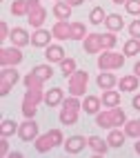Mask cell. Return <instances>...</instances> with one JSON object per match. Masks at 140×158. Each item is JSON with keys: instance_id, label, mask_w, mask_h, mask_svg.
<instances>
[{"instance_id": "31", "label": "cell", "mask_w": 140, "mask_h": 158, "mask_svg": "<svg viewBox=\"0 0 140 158\" xmlns=\"http://www.w3.org/2000/svg\"><path fill=\"white\" fill-rule=\"evenodd\" d=\"M125 134L129 136V138H140V118L127 120L125 123Z\"/></svg>"}, {"instance_id": "7", "label": "cell", "mask_w": 140, "mask_h": 158, "mask_svg": "<svg viewBox=\"0 0 140 158\" xmlns=\"http://www.w3.org/2000/svg\"><path fill=\"white\" fill-rule=\"evenodd\" d=\"M18 80H20V73L16 71V67H2V71H0V96H7L16 87Z\"/></svg>"}, {"instance_id": "19", "label": "cell", "mask_w": 140, "mask_h": 158, "mask_svg": "<svg viewBox=\"0 0 140 158\" xmlns=\"http://www.w3.org/2000/svg\"><path fill=\"white\" fill-rule=\"evenodd\" d=\"M89 147H91V152H93V154L105 156L107 152H109V147H111V145H109V140H107V138L102 140L100 136H89Z\"/></svg>"}, {"instance_id": "16", "label": "cell", "mask_w": 140, "mask_h": 158, "mask_svg": "<svg viewBox=\"0 0 140 158\" xmlns=\"http://www.w3.org/2000/svg\"><path fill=\"white\" fill-rule=\"evenodd\" d=\"M96 85H98L102 91H105V89H113V87L118 85V78L113 76L111 71H100L98 78H96Z\"/></svg>"}, {"instance_id": "5", "label": "cell", "mask_w": 140, "mask_h": 158, "mask_svg": "<svg viewBox=\"0 0 140 158\" xmlns=\"http://www.w3.org/2000/svg\"><path fill=\"white\" fill-rule=\"evenodd\" d=\"M125 60H127L125 54H116L113 49H105L98 56V69L100 71H116L125 65Z\"/></svg>"}, {"instance_id": "40", "label": "cell", "mask_w": 140, "mask_h": 158, "mask_svg": "<svg viewBox=\"0 0 140 158\" xmlns=\"http://www.w3.org/2000/svg\"><path fill=\"white\" fill-rule=\"evenodd\" d=\"M131 105H134V109H138L140 111V91L136 94V96H134V100H131Z\"/></svg>"}, {"instance_id": "42", "label": "cell", "mask_w": 140, "mask_h": 158, "mask_svg": "<svg viewBox=\"0 0 140 158\" xmlns=\"http://www.w3.org/2000/svg\"><path fill=\"white\" fill-rule=\"evenodd\" d=\"M7 158H23V154H20V152H11Z\"/></svg>"}, {"instance_id": "22", "label": "cell", "mask_w": 140, "mask_h": 158, "mask_svg": "<svg viewBox=\"0 0 140 158\" xmlns=\"http://www.w3.org/2000/svg\"><path fill=\"white\" fill-rule=\"evenodd\" d=\"M138 82H140L138 73H129V76H122L120 80H118V85H120V91H136Z\"/></svg>"}, {"instance_id": "33", "label": "cell", "mask_w": 140, "mask_h": 158, "mask_svg": "<svg viewBox=\"0 0 140 158\" xmlns=\"http://www.w3.org/2000/svg\"><path fill=\"white\" fill-rule=\"evenodd\" d=\"M76 69H78V67H76V60H73V58H64V60L60 62V73H62L64 78H69Z\"/></svg>"}, {"instance_id": "25", "label": "cell", "mask_w": 140, "mask_h": 158, "mask_svg": "<svg viewBox=\"0 0 140 158\" xmlns=\"http://www.w3.org/2000/svg\"><path fill=\"white\" fill-rule=\"evenodd\" d=\"M105 25H107V29L109 31H122V27H125V18L120 16V14H109L107 16V20H105Z\"/></svg>"}, {"instance_id": "38", "label": "cell", "mask_w": 140, "mask_h": 158, "mask_svg": "<svg viewBox=\"0 0 140 158\" xmlns=\"http://www.w3.org/2000/svg\"><path fill=\"white\" fill-rule=\"evenodd\" d=\"M9 154H11V152H9V138H7V136H0V156L7 158Z\"/></svg>"}, {"instance_id": "23", "label": "cell", "mask_w": 140, "mask_h": 158, "mask_svg": "<svg viewBox=\"0 0 140 158\" xmlns=\"http://www.w3.org/2000/svg\"><path fill=\"white\" fill-rule=\"evenodd\" d=\"M23 82H25V87H27V89H45V80H42L38 73H34V71L25 73Z\"/></svg>"}, {"instance_id": "28", "label": "cell", "mask_w": 140, "mask_h": 158, "mask_svg": "<svg viewBox=\"0 0 140 158\" xmlns=\"http://www.w3.org/2000/svg\"><path fill=\"white\" fill-rule=\"evenodd\" d=\"M18 127L20 125L11 118H5L2 123H0V136H7V138H11L14 134H18Z\"/></svg>"}, {"instance_id": "29", "label": "cell", "mask_w": 140, "mask_h": 158, "mask_svg": "<svg viewBox=\"0 0 140 158\" xmlns=\"http://www.w3.org/2000/svg\"><path fill=\"white\" fill-rule=\"evenodd\" d=\"M122 54L125 56H138L140 54V38H131V36H129V40L122 47Z\"/></svg>"}, {"instance_id": "37", "label": "cell", "mask_w": 140, "mask_h": 158, "mask_svg": "<svg viewBox=\"0 0 140 158\" xmlns=\"http://www.w3.org/2000/svg\"><path fill=\"white\" fill-rule=\"evenodd\" d=\"M129 36L140 38V20H138V16H136V20H131V25H129Z\"/></svg>"}, {"instance_id": "8", "label": "cell", "mask_w": 140, "mask_h": 158, "mask_svg": "<svg viewBox=\"0 0 140 158\" xmlns=\"http://www.w3.org/2000/svg\"><path fill=\"white\" fill-rule=\"evenodd\" d=\"M29 14H27V23L34 27V29H40L42 25H45V20H47V9L40 5V0H29Z\"/></svg>"}, {"instance_id": "17", "label": "cell", "mask_w": 140, "mask_h": 158, "mask_svg": "<svg viewBox=\"0 0 140 158\" xmlns=\"http://www.w3.org/2000/svg\"><path fill=\"white\" fill-rule=\"evenodd\" d=\"M45 58H47V62H51V65H53V62H56V65H60V62L67 58V56H64V49H62L60 45H49L47 51H45Z\"/></svg>"}, {"instance_id": "35", "label": "cell", "mask_w": 140, "mask_h": 158, "mask_svg": "<svg viewBox=\"0 0 140 158\" xmlns=\"http://www.w3.org/2000/svg\"><path fill=\"white\" fill-rule=\"evenodd\" d=\"M102 45H105V49H113L118 45L116 31H107V34H102Z\"/></svg>"}, {"instance_id": "30", "label": "cell", "mask_w": 140, "mask_h": 158, "mask_svg": "<svg viewBox=\"0 0 140 158\" xmlns=\"http://www.w3.org/2000/svg\"><path fill=\"white\" fill-rule=\"evenodd\" d=\"M107 16H109V14H107L102 7H93L91 11H89V23L91 25H102L105 20H107Z\"/></svg>"}, {"instance_id": "3", "label": "cell", "mask_w": 140, "mask_h": 158, "mask_svg": "<svg viewBox=\"0 0 140 158\" xmlns=\"http://www.w3.org/2000/svg\"><path fill=\"white\" fill-rule=\"evenodd\" d=\"M58 145H64V136H62L60 129H49L47 134H40L34 140V147H36L38 154H49L53 147H58Z\"/></svg>"}, {"instance_id": "36", "label": "cell", "mask_w": 140, "mask_h": 158, "mask_svg": "<svg viewBox=\"0 0 140 158\" xmlns=\"http://www.w3.org/2000/svg\"><path fill=\"white\" fill-rule=\"evenodd\" d=\"M125 9H127V14H131V16H140V0H127Z\"/></svg>"}, {"instance_id": "13", "label": "cell", "mask_w": 140, "mask_h": 158, "mask_svg": "<svg viewBox=\"0 0 140 158\" xmlns=\"http://www.w3.org/2000/svg\"><path fill=\"white\" fill-rule=\"evenodd\" d=\"M51 40H53V34L49 29H36L34 34H31V45L34 47H40V49H47L51 45Z\"/></svg>"}, {"instance_id": "44", "label": "cell", "mask_w": 140, "mask_h": 158, "mask_svg": "<svg viewBox=\"0 0 140 158\" xmlns=\"http://www.w3.org/2000/svg\"><path fill=\"white\" fill-rule=\"evenodd\" d=\"M136 154L140 156V138H136Z\"/></svg>"}, {"instance_id": "10", "label": "cell", "mask_w": 140, "mask_h": 158, "mask_svg": "<svg viewBox=\"0 0 140 158\" xmlns=\"http://www.w3.org/2000/svg\"><path fill=\"white\" fill-rule=\"evenodd\" d=\"M18 136H20V140H25V143L36 140L38 136H40V131H38V123H36L34 118H25V123L18 127Z\"/></svg>"}, {"instance_id": "24", "label": "cell", "mask_w": 140, "mask_h": 158, "mask_svg": "<svg viewBox=\"0 0 140 158\" xmlns=\"http://www.w3.org/2000/svg\"><path fill=\"white\" fill-rule=\"evenodd\" d=\"M125 138H127V134H125V129H120V127L109 129V136H107V140H109L111 147H122V145H125Z\"/></svg>"}, {"instance_id": "1", "label": "cell", "mask_w": 140, "mask_h": 158, "mask_svg": "<svg viewBox=\"0 0 140 158\" xmlns=\"http://www.w3.org/2000/svg\"><path fill=\"white\" fill-rule=\"evenodd\" d=\"M60 107L62 109L58 114V118H60V123L64 125V127H71V125L78 123V116H80V109H82L80 96H71V94H69V98H64Z\"/></svg>"}, {"instance_id": "2", "label": "cell", "mask_w": 140, "mask_h": 158, "mask_svg": "<svg viewBox=\"0 0 140 158\" xmlns=\"http://www.w3.org/2000/svg\"><path fill=\"white\" fill-rule=\"evenodd\" d=\"M127 123V114L118 107H107L105 111L96 114V125L102 129H113V127H125Z\"/></svg>"}, {"instance_id": "9", "label": "cell", "mask_w": 140, "mask_h": 158, "mask_svg": "<svg viewBox=\"0 0 140 158\" xmlns=\"http://www.w3.org/2000/svg\"><path fill=\"white\" fill-rule=\"evenodd\" d=\"M23 51H20V47L11 45V47H2L0 49V65L2 67H18L20 62H23Z\"/></svg>"}, {"instance_id": "34", "label": "cell", "mask_w": 140, "mask_h": 158, "mask_svg": "<svg viewBox=\"0 0 140 158\" xmlns=\"http://www.w3.org/2000/svg\"><path fill=\"white\" fill-rule=\"evenodd\" d=\"M34 73H38V76L42 78V80H49L51 76H53V69H51V62H45V65H36L34 69H31Z\"/></svg>"}, {"instance_id": "27", "label": "cell", "mask_w": 140, "mask_h": 158, "mask_svg": "<svg viewBox=\"0 0 140 158\" xmlns=\"http://www.w3.org/2000/svg\"><path fill=\"white\" fill-rule=\"evenodd\" d=\"M29 9H31L29 0H14V2H11V16H16V18L25 16V18H27Z\"/></svg>"}, {"instance_id": "11", "label": "cell", "mask_w": 140, "mask_h": 158, "mask_svg": "<svg viewBox=\"0 0 140 158\" xmlns=\"http://www.w3.org/2000/svg\"><path fill=\"white\" fill-rule=\"evenodd\" d=\"M82 47L87 54H100L105 51V45H102V34H87V38L82 40Z\"/></svg>"}, {"instance_id": "6", "label": "cell", "mask_w": 140, "mask_h": 158, "mask_svg": "<svg viewBox=\"0 0 140 158\" xmlns=\"http://www.w3.org/2000/svg\"><path fill=\"white\" fill-rule=\"evenodd\" d=\"M87 85H89V73L87 71H80V69H76L69 76V80H67V89H69L71 96H84Z\"/></svg>"}, {"instance_id": "45", "label": "cell", "mask_w": 140, "mask_h": 158, "mask_svg": "<svg viewBox=\"0 0 140 158\" xmlns=\"http://www.w3.org/2000/svg\"><path fill=\"white\" fill-rule=\"evenodd\" d=\"M111 2H113V5H125L127 0H111Z\"/></svg>"}, {"instance_id": "12", "label": "cell", "mask_w": 140, "mask_h": 158, "mask_svg": "<svg viewBox=\"0 0 140 158\" xmlns=\"http://www.w3.org/2000/svg\"><path fill=\"white\" fill-rule=\"evenodd\" d=\"M62 147L67 154H80L84 147H89V138H84V136H69Z\"/></svg>"}, {"instance_id": "32", "label": "cell", "mask_w": 140, "mask_h": 158, "mask_svg": "<svg viewBox=\"0 0 140 158\" xmlns=\"http://www.w3.org/2000/svg\"><path fill=\"white\" fill-rule=\"evenodd\" d=\"M84 38H87L84 23H71V40H84Z\"/></svg>"}, {"instance_id": "41", "label": "cell", "mask_w": 140, "mask_h": 158, "mask_svg": "<svg viewBox=\"0 0 140 158\" xmlns=\"http://www.w3.org/2000/svg\"><path fill=\"white\" fill-rule=\"evenodd\" d=\"M67 2H69L71 7H78V5H82V2H84V0H67Z\"/></svg>"}, {"instance_id": "26", "label": "cell", "mask_w": 140, "mask_h": 158, "mask_svg": "<svg viewBox=\"0 0 140 158\" xmlns=\"http://www.w3.org/2000/svg\"><path fill=\"white\" fill-rule=\"evenodd\" d=\"M102 105L105 107H120V91L105 89L102 91Z\"/></svg>"}, {"instance_id": "18", "label": "cell", "mask_w": 140, "mask_h": 158, "mask_svg": "<svg viewBox=\"0 0 140 158\" xmlns=\"http://www.w3.org/2000/svg\"><path fill=\"white\" fill-rule=\"evenodd\" d=\"M71 5L67 2V0H56V5H53V16H56V20H69L71 18Z\"/></svg>"}, {"instance_id": "39", "label": "cell", "mask_w": 140, "mask_h": 158, "mask_svg": "<svg viewBox=\"0 0 140 158\" xmlns=\"http://www.w3.org/2000/svg\"><path fill=\"white\" fill-rule=\"evenodd\" d=\"M9 36H11V29H9V25L2 20V23H0V40L5 43V40H9Z\"/></svg>"}, {"instance_id": "43", "label": "cell", "mask_w": 140, "mask_h": 158, "mask_svg": "<svg viewBox=\"0 0 140 158\" xmlns=\"http://www.w3.org/2000/svg\"><path fill=\"white\" fill-rule=\"evenodd\" d=\"M134 73H138V76H140V60H138L136 65H134Z\"/></svg>"}, {"instance_id": "4", "label": "cell", "mask_w": 140, "mask_h": 158, "mask_svg": "<svg viewBox=\"0 0 140 158\" xmlns=\"http://www.w3.org/2000/svg\"><path fill=\"white\" fill-rule=\"evenodd\" d=\"M40 102H45V89H27L23 96V116L25 118H34Z\"/></svg>"}, {"instance_id": "14", "label": "cell", "mask_w": 140, "mask_h": 158, "mask_svg": "<svg viewBox=\"0 0 140 158\" xmlns=\"http://www.w3.org/2000/svg\"><path fill=\"white\" fill-rule=\"evenodd\" d=\"M9 40L16 45V47H27V45H31V36H29V31L25 29V27H14L11 29V36H9Z\"/></svg>"}, {"instance_id": "20", "label": "cell", "mask_w": 140, "mask_h": 158, "mask_svg": "<svg viewBox=\"0 0 140 158\" xmlns=\"http://www.w3.org/2000/svg\"><path fill=\"white\" fill-rule=\"evenodd\" d=\"M100 107H102V98H98V96H84V100H82V109H84V114L96 116V114L100 111Z\"/></svg>"}, {"instance_id": "15", "label": "cell", "mask_w": 140, "mask_h": 158, "mask_svg": "<svg viewBox=\"0 0 140 158\" xmlns=\"http://www.w3.org/2000/svg\"><path fill=\"white\" fill-rule=\"evenodd\" d=\"M51 34L56 40H71V23H67V20H56L51 27Z\"/></svg>"}, {"instance_id": "21", "label": "cell", "mask_w": 140, "mask_h": 158, "mask_svg": "<svg viewBox=\"0 0 140 158\" xmlns=\"http://www.w3.org/2000/svg\"><path fill=\"white\" fill-rule=\"evenodd\" d=\"M62 100H64V91L60 87H53L45 94V105L47 107H58V105H62Z\"/></svg>"}]
</instances>
